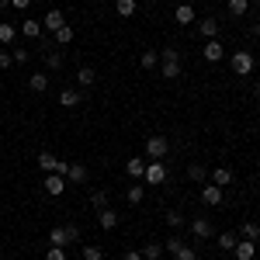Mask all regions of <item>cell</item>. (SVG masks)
Here are the masks:
<instances>
[{
  "instance_id": "10",
  "label": "cell",
  "mask_w": 260,
  "mask_h": 260,
  "mask_svg": "<svg viewBox=\"0 0 260 260\" xmlns=\"http://www.w3.org/2000/svg\"><path fill=\"white\" fill-rule=\"evenodd\" d=\"M49 243H52V246H70V222H66V225H52V233H49Z\"/></svg>"
},
{
  "instance_id": "24",
  "label": "cell",
  "mask_w": 260,
  "mask_h": 260,
  "mask_svg": "<svg viewBox=\"0 0 260 260\" xmlns=\"http://www.w3.org/2000/svg\"><path fill=\"white\" fill-rule=\"evenodd\" d=\"M94 80H98V73H94L90 66H80V70H77V83H80V87H94Z\"/></svg>"
},
{
  "instance_id": "9",
  "label": "cell",
  "mask_w": 260,
  "mask_h": 260,
  "mask_svg": "<svg viewBox=\"0 0 260 260\" xmlns=\"http://www.w3.org/2000/svg\"><path fill=\"white\" fill-rule=\"evenodd\" d=\"M42 187H45V194L59 198L62 191H66V177H62V174H45V184H42Z\"/></svg>"
},
{
  "instance_id": "31",
  "label": "cell",
  "mask_w": 260,
  "mask_h": 260,
  "mask_svg": "<svg viewBox=\"0 0 260 260\" xmlns=\"http://www.w3.org/2000/svg\"><path fill=\"white\" fill-rule=\"evenodd\" d=\"M246 11H250V0H229V14L233 18H243Z\"/></svg>"
},
{
  "instance_id": "49",
  "label": "cell",
  "mask_w": 260,
  "mask_h": 260,
  "mask_svg": "<svg viewBox=\"0 0 260 260\" xmlns=\"http://www.w3.org/2000/svg\"><path fill=\"white\" fill-rule=\"evenodd\" d=\"M257 167H260V156H257Z\"/></svg>"
},
{
  "instance_id": "36",
  "label": "cell",
  "mask_w": 260,
  "mask_h": 260,
  "mask_svg": "<svg viewBox=\"0 0 260 260\" xmlns=\"http://www.w3.org/2000/svg\"><path fill=\"white\" fill-rule=\"evenodd\" d=\"M174 257H177V260H198V253H194V250H191V246L184 243V246H180V250L174 253Z\"/></svg>"
},
{
  "instance_id": "47",
  "label": "cell",
  "mask_w": 260,
  "mask_h": 260,
  "mask_svg": "<svg viewBox=\"0 0 260 260\" xmlns=\"http://www.w3.org/2000/svg\"><path fill=\"white\" fill-rule=\"evenodd\" d=\"M257 35H260V21H257Z\"/></svg>"
},
{
  "instance_id": "4",
  "label": "cell",
  "mask_w": 260,
  "mask_h": 260,
  "mask_svg": "<svg viewBox=\"0 0 260 260\" xmlns=\"http://www.w3.org/2000/svg\"><path fill=\"white\" fill-rule=\"evenodd\" d=\"M167 149H170L167 136H149L146 139V156L149 160H167Z\"/></svg>"
},
{
  "instance_id": "30",
  "label": "cell",
  "mask_w": 260,
  "mask_h": 260,
  "mask_svg": "<svg viewBox=\"0 0 260 260\" xmlns=\"http://www.w3.org/2000/svg\"><path fill=\"white\" fill-rule=\"evenodd\" d=\"M52 39H56V45H70V42H73V28L62 24L59 31H52Z\"/></svg>"
},
{
  "instance_id": "6",
  "label": "cell",
  "mask_w": 260,
  "mask_h": 260,
  "mask_svg": "<svg viewBox=\"0 0 260 260\" xmlns=\"http://www.w3.org/2000/svg\"><path fill=\"white\" fill-rule=\"evenodd\" d=\"M146 184H163L167 180V167H163V160H149L146 163Z\"/></svg>"
},
{
  "instance_id": "25",
  "label": "cell",
  "mask_w": 260,
  "mask_h": 260,
  "mask_svg": "<svg viewBox=\"0 0 260 260\" xmlns=\"http://www.w3.org/2000/svg\"><path fill=\"white\" fill-rule=\"evenodd\" d=\"M156 62H160V52H156V49H146V52L139 56V66H142V70H153Z\"/></svg>"
},
{
  "instance_id": "42",
  "label": "cell",
  "mask_w": 260,
  "mask_h": 260,
  "mask_svg": "<svg viewBox=\"0 0 260 260\" xmlns=\"http://www.w3.org/2000/svg\"><path fill=\"white\" fill-rule=\"evenodd\" d=\"M11 7H14V11H28V7H31V0H11Z\"/></svg>"
},
{
  "instance_id": "7",
  "label": "cell",
  "mask_w": 260,
  "mask_h": 260,
  "mask_svg": "<svg viewBox=\"0 0 260 260\" xmlns=\"http://www.w3.org/2000/svg\"><path fill=\"white\" fill-rule=\"evenodd\" d=\"M62 24H66V14H62L59 7L45 11V18H42V31H59Z\"/></svg>"
},
{
  "instance_id": "48",
  "label": "cell",
  "mask_w": 260,
  "mask_h": 260,
  "mask_svg": "<svg viewBox=\"0 0 260 260\" xmlns=\"http://www.w3.org/2000/svg\"><path fill=\"white\" fill-rule=\"evenodd\" d=\"M257 98H260V83H257Z\"/></svg>"
},
{
  "instance_id": "3",
  "label": "cell",
  "mask_w": 260,
  "mask_h": 260,
  "mask_svg": "<svg viewBox=\"0 0 260 260\" xmlns=\"http://www.w3.org/2000/svg\"><path fill=\"white\" fill-rule=\"evenodd\" d=\"M253 66H257L253 52H246V49L233 52V73H236V77H250V73H253Z\"/></svg>"
},
{
  "instance_id": "37",
  "label": "cell",
  "mask_w": 260,
  "mask_h": 260,
  "mask_svg": "<svg viewBox=\"0 0 260 260\" xmlns=\"http://www.w3.org/2000/svg\"><path fill=\"white\" fill-rule=\"evenodd\" d=\"M104 253H101V246H83V260H101Z\"/></svg>"
},
{
  "instance_id": "17",
  "label": "cell",
  "mask_w": 260,
  "mask_h": 260,
  "mask_svg": "<svg viewBox=\"0 0 260 260\" xmlns=\"http://www.w3.org/2000/svg\"><path fill=\"white\" fill-rule=\"evenodd\" d=\"M98 222H101V229H115V225H118V212H115V208H101Z\"/></svg>"
},
{
  "instance_id": "41",
  "label": "cell",
  "mask_w": 260,
  "mask_h": 260,
  "mask_svg": "<svg viewBox=\"0 0 260 260\" xmlns=\"http://www.w3.org/2000/svg\"><path fill=\"white\" fill-rule=\"evenodd\" d=\"M7 66H14V59H11V52L0 49V70H7Z\"/></svg>"
},
{
  "instance_id": "16",
  "label": "cell",
  "mask_w": 260,
  "mask_h": 260,
  "mask_svg": "<svg viewBox=\"0 0 260 260\" xmlns=\"http://www.w3.org/2000/svg\"><path fill=\"white\" fill-rule=\"evenodd\" d=\"M198 31L205 35V39H219V21H215V18H201L198 21Z\"/></svg>"
},
{
  "instance_id": "18",
  "label": "cell",
  "mask_w": 260,
  "mask_h": 260,
  "mask_svg": "<svg viewBox=\"0 0 260 260\" xmlns=\"http://www.w3.org/2000/svg\"><path fill=\"white\" fill-rule=\"evenodd\" d=\"M212 184L229 187V184H233V170H229V167H215V170H212Z\"/></svg>"
},
{
  "instance_id": "33",
  "label": "cell",
  "mask_w": 260,
  "mask_h": 260,
  "mask_svg": "<svg viewBox=\"0 0 260 260\" xmlns=\"http://www.w3.org/2000/svg\"><path fill=\"white\" fill-rule=\"evenodd\" d=\"M125 198H128V205H139V201L146 198V187H139V184H136V187H128V191H125Z\"/></svg>"
},
{
  "instance_id": "39",
  "label": "cell",
  "mask_w": 260,
  "mask_h": 260,
  "mask_svg": "<svg viewBox=\"0 0 260 260\" xmlns=\"http://www.w3.org/2000/svg\"><path fill=\"white\" fill-rule=\"evenodd\" d=\"M180 246H184V240H180V236H170V240H167V253H177Z\"/></svg>"
},
{
  "instance_id": "29",
  "label": "cell",
  "mask_w": 260,
  "mask_h": 260,
  "mask_svg": "<svg viewBox=\"0 0 260 260\" xmlns=\"http://www.w3.org/2000/svg\"><path fill=\"white\" fill-rule=\"evenodd\" d=\"M142 257L146 260H160L163 257V243H146V246H142Z\"/></svg>"
},
{
  "instance_id": "13",
  "label": "cell",
  "mask_w": 260,
  "mask_h": 260,
  "mask_svg": "<svg viewBox=\"0 0 260 260\" xmlns=\"http://www.w3.org/2000/svg\"><path fill=\"white\" fill-rule=\"evenodd\" d=\"M201 52H205V59H208V62H219V59H222V42H219V39H208Z\"/></svg>"
},
{
  "instance_id": "28",
  "label": "cell",
  "mask_w": 260,
  "mask_h": 260,
  "mask_svg": "<svg viewBox=\"0 0 260 260\" xmlns=\"http://www.w3.org/2000/svg\"><path fill=\"white\" fill-rule=\"evenodd\" d=\"M136 7H139L136 0H118V4H115V11H118V18H132V14H136Z\"/></svg>"
},
{
  "instance_id": "46",
  "label": "cell",
  "mask_w": 260,
  "mask_h": 260,
  "mask_svg": "<svg viewBox=\"0 0 260 260\" xmlns=\"http://www.w3.org/2000/svg\"><path fill=\"white\" fill-rule=\"evenodd\" d=\"M146 4H160V0H146Z\"/></svg>"
},
{
  "instance_id": "32",
  "label": "cell",
  "mask_w": 260,
  "mask_h": 260,
  "mask_svg": "<svg viewBox=\"0 0 260 260\" xmlns=\"http://www.w3.org/2000/svg\"><path fill=\"white\" fill-rule=\"evenodd\" d=\"M163 219H167V225L180 229V225H184V212H177V208H167V215H163Z\"/></svg>"
},
{
  "instance_id": "44",
  "label": "cell",
  "mask_w": 260,
  "mask_h": 260,
  "mask_svg": "<svg viewBox=\"0 0 260 260\" xmlns=\"http://www.w3.org/2000/svg\"><path fill=\"white\" fill-rule=\"evenodd\" d=\"M4 7H11V0H0V11H4Z\"/></svg>"
},
{
  "instance_id": "38",
  "label": "cell",
  "mask_w": 260,
  "mask_h": 260,
  "mask_svg": "<svg viewBox=\"0 0 260 260\" xmlns=\"http://www.w3.org/2000/svg\"><path fill=\"white\" fill-rule=\"evenodd\" d=\"M45 260H66V246H52V250L45 253Z\"/></svg>"
},
{
  "instance_id": "23",
  "label": "cell",
  "mask_w": 260,
  "mask_h": 260,
  "mask_svg": "<svg viewBox=\"0 0 260 260\" xmlns=\"http://www.w3.org/2000/svg\"><path fill=\"white\" fill-rule=\"evenodd\" d=\"M14 39H18V28L11 21H0V45H11Z\"/></svg>"
},
{
  "instance_id": "1",
  "label": "cell",
  "mask_w": 260,
  "mask_h": 260,
  "mask_svg": "<svg viewBox=\"0 0 260 260\" xmlns=\"http://www.w3.org/2000/svg\"><path fill=\"white\" fill-rule=\"evenodd\" d=\"M160 62H163V77H167V80H177L180 77V52L177 49L167 45V49L160 52Z\"/></svg>"
},
{
  "instance_id": "20",
  "label": "cell",
  "mask_w": 260,
  "mask_h": 260,
  "mask_svg": "<svg viewBox=\"0 0 260 260\" xmlns=\"http://www.w3.org/2000/svg\"><path fill=\"white\" fill-rule=\"evenodd\" d=\"M125 174H128V177H136V180H142V177H146V160H139V156H136V160H128V163H125Z\"/></svg>"
},
{
  "instance_id": "35",
  "label": "cell",
  "mask_w": 260,
  "mask_h": 260,
  "mask_svg": "<svg viewBox=\"0 0 260 260\" xmlns=\"http://www.w3.org/2000/svg\"><path fill=\"white\" fill-rule=\"evenodd\" d=\"M90 205H94V208H108V191H94V194H90Z\"/></svg>"
},
{
  "instance_id": "22",
  "label": "cell",
  "mask_w": 260,
  "mask_h": 260,
  "mask_svg": "<svg viewBox=\"0 0 260 260\" xmlns=\"http://www.w3.org/2000/svg\"><path fill=\"white\" fill-rule=\"evenodd\" d=\"M174 21H177V24H191V21H194V7H191V4H180L177 11H174Z\"/></svg>"
},
{
  "instance_id": "45",
  "label": "cell",
  "mask_w": 260,
  "mask_h": 260,
  "mask_svg": "<svg viewBox=\"0 0 260 260\" xmlns=\"http://www.w3.org/2000/svg\"><path fill=\"white\" fill-rule=\"evenodd\" d=\"M187 4H191V7H194V4H198V0H187Z\"/></svg>"
},
{
  "instance_id": "15",
  "label": "cell",
  "mask_w": 260,
  "mask_h": 260,
  "mask_svg": "<svg viewBox=\"0 0 260 260\" xmlns=\"http://www.w3.org/2000/svg\"><path fill=\"white\" fill-rule=\"evenodd\" d=\"M21 35H24V39H42V21H21V28H18Z\"/></svg>"
},
{
  "instance_id": "8",
  "label": "cell",
  "mask_w": 260,
  "mask_h": 260,
  "mask_svg": "<svg viewBox=\"0 0 260 260\" xmlns=\"http://www.w3.org/2000/svg\"><path fill=\"white\" fill-rule=\"evenodd\" d=\"M187 225H191V233H194L198 240H212V233H215V229H212V219H205V215H194Z\"/></svg>"
},
{
  "instance_id": "40",
  "label": "cell",
  "mask_w": 260,
  "mask_h": 260,
  "mask_svg": "<svg viewBox=\"0 0 260 260\" xmlns=\"http://www.w3.org/2000/svg\"><path fill=\"white\" fill-rule=\"evenodd\" d=\"M11 59H14V62H28V49H14Z\"/></svg>"
},
{
  "instance_id": "19",
  "label": "cell",
  "mask_w": 260,
  "mask_h": 260,
  "mask_svg": "<svg viewBox=\"0 0 260 260\" xmlns=\"http://www.w3.org/2000/svg\"><path fill=\"white\" fill-rule=\"evenodd\" d=\"M59 104H62V108H77V104H83V94L70 87V90H62V94H59Z\"/></svg>"
},
{
  "instance_id": "11",
  "label": "cell",
  "mask_w": 260,
  "mask_h": 260,
  "mask_svg": "<svg viewBox=\"0 0 260 260\" xmlns=\"http://www.w3.org/2000/svg\"><path fill=\"white\" fill-rule=\"evenodd\" d=\"M28 90L31 94H45L49 90V73H31L28 77Z\"/></svg>"
},
{
  "instance_id": "5",
  "label": "cell",
  "mask_w": 260,
  "mask_h": 260,
  "mask_svg": "<svg viewBox=\"0 0 260 260\" xmlns=\"http://www.w3.org/2000/svg\"><path fill=\"white\" fill-rule=\"evenodd\" d=\"M222 194H225V187H219V184H212V180H205V184H201V201H205L208 208H219Z\"/></svg>"
},
{
  "instance_id": "43",
  "label": "cell",
  "mask_w": 260,
  "mask_h": 260,
  "mask_svg": "<svg viewBox=\"0 0 260 260\" xmlns=\"http://www.w3.org/2000/svg\"><path fill=\"white\" fill-rule=\"evenodd\" d=\"M121 260H146V257H142L139 250H128V253H125V257H121Z\"/></svg>"
},
{
  "instance_id": "14",
  "label": "cell",
  "mask_w": 260,
  "mask_h": 260,
  "mask_svg": "<svg viewBox=\"0 0 260 260\" xmlns=\"http://www.w3.org/2000/svg\"><path fill=\"white\" fill-rule=\"evenodd\" d=\"M87 180V167L83 163H70V170H66V184H83Z\"/></svg>"
},
{
  "instance_id": "27",
  "label": "cell",
  "mask_w": 260,
  "mask_h": 260,
  "mask_svg": "<svg viewBox=\"0 0 260 260\" xmlns=\"http://www.w3.org/2000/svg\"><path fill=\"white\" fill-rule=\"evenodd\" d=\"M187 177L194 180V184H205V180H208V170H205L201 163H191V167H187Z\"/></svg>"
},
{
  "instance_id": "2",
  "label": "cell",
  "mask_w": 260,
  "mask_h": 260,
  "mask_svg": "<svg viewBox=\"0 0 260 260\" xmlns=\"http://www.w3.org/2000/svg\"><path fill=\"white\" fill-rule=\"evenodd\" d=\"M39 167L45 170V174H62V177H66V170H70V160H59L56 153H49V149H45V153H39Z\"/></svg>"
},
{
  "instance_id": "26",
  "label": "cell",
  "mask_w": 260,
  "mask_h": 260,
  "mask_svg": "<svg viewBox=\"0 0 260 260\" xmlns=\"http://www.w3.org/2000/svg\"><path fill=\"white\" fill-rule=\"evenodd\" d=\"M236 243H240V236H236V233H222V236H219L222 253H233V250H236Z\"/></svg>"
},
{
  "instance_id": "34",
  "label": "cell",
  "mask_w": 260,
  "mask_h": 260,
  "mask_svg": "<svg viewBox=\"0 0 260 260\" xmlns=\"http://www.w3.org/2000/svg\"><path fill=\"white\" fill-rule=\"evenodd\" d=\"M45 66L59 73V70H62V52H45Z\"/></svg>"
},
{
  "instance_id": "12",
  "label": "cell",
  "mask_w": 260,
  "mask_h": 260,
  "mask_svg": "<svg viewBox=\"0 0 260 260\" xmlns=\"http://www.w3.org/2000/svg\"><path fill=\"white\" fill-rule=\"evenodd\" d=\"M233 253H236V260H253V253H257V243H253V240H240Z\"/></svg>"
},
{
  "instance_id": "21",
  "label": "cell",
  "mask_w": 260,
  "mask_h": 260,
  "mask_svg": "<svg viewBox=\"0 0 260 260\" xmlns=\"http://www.w3.org/2000/svg\"><path fill=\"white\" fill-rule=\"evenodd\" d=\"M240 236H243V240H253V243H257L260 240V222H250V219H246L240 225Z\"/></svg>"
}]
</instances>
